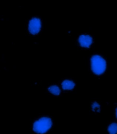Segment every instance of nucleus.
Listing matches in <instances>:
<instances>
[{"label":"nucleus","instance_id":"1a4fd4ad","mask_svg":"<svg viewBox=\"0 0 117 134\" xmlns=\"http://www.w3.org/2000/svg\"><path fill=\"white\" fill-rule=\"evenodd\" d=\"M116 118L117 119V107L116 108Z\"/></svg>","mask_w":117,"mask_h":134},{"label":"nucleus","instance_id":"0eeeda50","mask_svg":"<svg viewBox=\"0 0 117 134\" xmlns=\"http://www.w3.org/2000/svg\"><path fill=\"white\" fill-rule=\"evenodd\" d=\"M108 130L110 134H115L117 133V124L113 122L108 126Z\"/></svg>","mask_w":117,"mask_h":134},{"label":"nucleus","instance_id":"423d86ee","mask_svg":"<svg viewBox=\"0 0 117 134\" xmlns=\"http://www.w3.org/2000/svg\"><path fill=\"white\" fill-rule=\"evenodd\" d=\"M48 91L54 96H58L61 93V90L58 86L56 85L50 86L48 89Z\"/></svg>","mask_w":117,"mask_h":134},{"label":"nucleus","instance_id":"6e6552de","mask_svg":"<svg viewBox=\"0 0 117 134\" xmlns=\"http://www.w3.org/2000/svg\"><path fill=\"white\" fill-rule=\"evenodd\" d=\"M91 109L94 112H99L100 111V104L96 101H94L91 103Z\"/></svg>","mask_w":117,"mask_h":134},{"label":"nucleus","instance_id":"7ed1b4c3","mask_svg":"<svg viewBox=\"0 0 117 134\" xmlns=\"http://www.w3.org/2000/svg\"><path fill=\"white\" fill-rule=\"evenodd\" d=\"M78 42L82 47L88 48H90L93 43V38L91 35L82 34L78 38Z\"/></svg>","mask_w":117,"mask_h":134},{"label":"nucleus","instance_id":"f257e3e1","mask_svg":"<svg viewBox=\"0 0 117 134\" xmlns=\"http://www.w3.org/2000/svg\"><path fill=\"white\" fill-rule=\"evenodd\" d=\"M90 67L91 72L97 76H101L105 73L107 68L106 60L102 55L94 54L90 59Z\"/></svg>","mask_w":117,"mask_h":134},{"label":"nucleus","instance_id":"f03ea898","mask_svg":"<svg viewBox=\"0 0 117 134\" xmlns=\"http://www.w3.org/2000/svg\"><path fill=\"white\" fill-rule=\"evenodd\" d=\"M52 126V121L50 118L43 117L34 122L32 126V129L37 133L44 134L48 132Z\"/></svg>","mask_w":117,"mask_h":134},{"label":"nucleus","instance_id":"39448f33","mask_svg":"<svg viewBox=\"0 0 117 134\" xmlns=\"http://www.w3.org/2000/svg\"><path fill=\"white\" fill-rule=\"evenodd\" d=\"M75 83L73 81L69 79H65L61 82L62 88L65 90H70L74 88Z\"/></svg>","mask_w":117,"mask_h":134},{"label":"nucleus","instance_id":"20e7f679","mask_svg":"<svg viewBox=\"0 0 117 134\" xmlns=\"http://www.w3.org/2000/svg\"><path fill=\"white\" fill-rule=\"evenodd\" d=\"M41 28V21L38 18H33L29 22L28 30L32 34H37L39 32Z\"/></svg>","mask_w":117,"mask_h":134}]
</instances>
